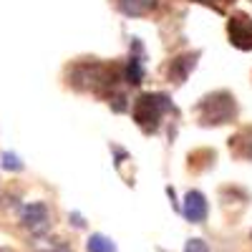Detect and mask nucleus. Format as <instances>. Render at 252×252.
Wrapping results in <instances>:
<instances>
[{
	"label": "nucleus",
	"mask_w": 252,
	"mask_h": 252,
	"mask_svg": "<svg viewBox=\"0 0 252 252\" xmlns=\"http://www.w3.org/2000/svg\"><path fill=\"white\" fill-rule=\"evenodd\" d=\"M48 222H51V215H48V207L46 204L35 202V204H28L23 209V224L31 229V232H35V235L46 232Z\"/></svg>",
	"instance_id": "7ed1b4c3"
},
{
	"label": "nucleus",
	"mask_w": 252,
	"mask_h": 252,
	"mask_svg": "<svg viewBox=\"0 0 252 252\" xmlns=\"http://www.w3.org/2000/svg\"><path fill=\"white\" fill-rule=\"evenodd\" d=\"M199 3H209V5L215 3V8H217V10H222V8H224V5L229 3V0H199Z\"/></svg>",
	"instance_id": "9b49d317"
},
{
	"label": "nucleus",
	"mask_w": 252,
	"mask_h": 252,
	"mask_svg": "<svg viewBox=\"0 0 252 252\" xmlns=\"http://www.w3.org/2000/svg\"><path fill=\"white\" fill-rule=\"evenodd\" d=\"M189 68H194V56H182L177 61H172V68H169V78L182 83L189 73Z\"/></svg>",
	"instance_id": "423d86ee"
},
{
	"label": "nucleus",
	"mask_w": 252,
	"mask_h": 252,
	"mask_svg": "<svg viewBox=\"0 0 252 252\" xmlns=\"http://www.w3.org/2000/svg\"><path fill=\"white\" fill-rule=\"evenodd\" d=\"M184 217L189 222H202L207 217V202L199 192H189L184 199Z\"/></svg>",
	"instance_id": "39448f33"
},
{
	"label": "nucleus",
	"mask_w": 252,
	"mask_h": 252,
	"mask_svg": "<svg viewBox=\"0 0 252 252\" xmlns=\"http://www.w3.org/2000/svg\"><path fill=\"white\" fill-rule=\"evenodd\" d=\"M184 252H209V247H207V242H202V240H189Z\"/></svg>",
	"instance_id": "9d476101"
},
{
	"label": "nucleus",
	"mask_w": 252,
	"mask_h": 252,
	"mask_svg": "<svg viewBox=\"0 0 252 252\" xmlns=\"http://www.w3.org/2000/svg\"><path fill=\"white\" fill-rule=\"evenodd\" d=\"M126 81L129 83H141V61L139 58H129V66H126Z\"/></svg>",
	"instance_id": "1a4fd4ad"
},
{
	"label": "nucleus",
	"mask_w": 252,
	"mask_h": 252,
	"mask_svg": "<svg viewBox=\"0 0 252 252\" xmlns=\"http://www.w3.org/2000/svg\"><path fill=\"white\" fill-rule=\"evenodd\" d=\"M169 106H172V103H169L166 96H161V94H146V96H141L134 103V119H136V124L141 126L144 131H157L161 114Z\"/></svg>",
	"instance_id": "f257e3e1"
},
{
	"label": "nucleus",
	"mask_w": 252,
	"mask_h": 252,
	"mask_svg": "<svg viewBox=\"0 0 252 252\" xmlns=\"http://www.w3.org/2000/svg\"><path fill=\"white\" fill-rule=\"evenodd\" d=\"M202 121L204 124H224L229 121V116L235 114V101L232 96H227V94H215V96H207L202 101Z\"/></svg>",
	"instance_id": "f03ea898"
},
{
	"label": "nucleus",
	"mask_w": 252,
	"mask_h": 252,
	"mask_svg": "<svg viewBox=\"0 0 252 252\" xmlns=\"http://www.w3.org/2000/svg\"><path fill=\"white\" fill-rule=\"evenodd\" d=\"M229 38L240 48H252V20L247 15H235L229 20Z\"/></svg>",
	"instance_id": "20e7f679"
},
{
	"label": "nucleus",
	"mask_w": 252,
	"mask_h": 252,
	"mask_svg": "<svg viewBox=\"0 0 252 252\" xmlns=\"http://www.w3.org/2000/svg\"><path fill=\"white\" fill-rule=\"evenodd\" d=\"M157 5V0H119V8L126 15H144Z\"/></svg>",
	"instance_id": "0eeeda50"
},
{
	"label": "nucleus",
	"mask_w": 252,
	"mask_h": 252,
	"mask_svg": "<svg viewBox=\"0 0 252 252\" xmlns=\"http://www.w3.org/2000/svg\"><path fill=\"white\" fill-rule=\"evenodd\" d=\"M89 252H116L114 242L109 237H103V235H94L89 240Z\"/></svg>",
	"instance_id": "6e6552de"
}]
</instances>
